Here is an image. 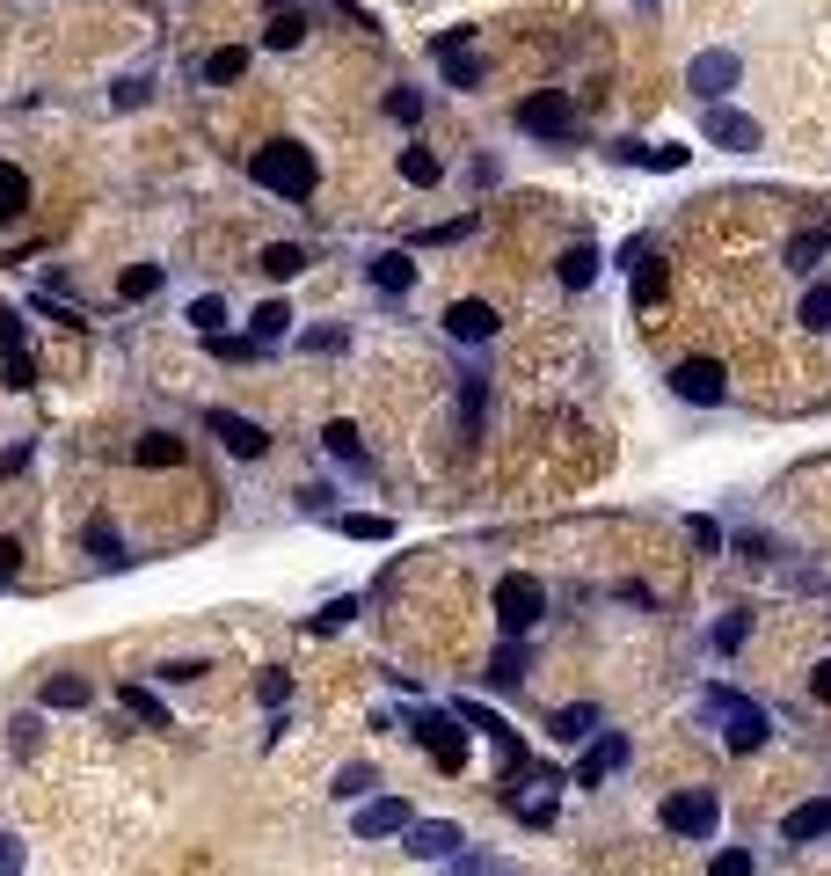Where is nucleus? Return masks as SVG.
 <instances>
[{
	"label": "nucleus",
	"mask_w": 831,
	"mask_h": 876,
	"mask_svg": "<svg viewBox=\"0 0 831 876\" xmlns=\"http://www.w3.org/2000/svg\"><path fill=\"white\" fill-rule=\"evenodd\" d=\"M700 716L715 723V737H722L729 753H759L766 731H773V723H766V709L751 694H737V686H708V694H700Z\"/></svg>",
	"instance_id": "obj_1"
},
{
	"label": "nucleus",
	"mask_w": 831,
	"mask_h": 876,
	"mask_svg": "<svg viewBox=\"0 0 831 876\" xmlns=\"http://www.w3.org/2000/svg\"><path fill=\"white\" fill-rule=\"evenodd\" d=\"M248 175H256L263 191H277L285 205H307V197H314V154H307L299 140L256 146V154H248Z\"/></svg>",
	"instance_id": "obj_2"
},
{
	"label": "nucleus",
	"mask_w": 831,
	"mask_h": 876,
	"mask_svg": "<svg viewBox=\"0 0 831 876\" xmlns=\"http://www.w3.org/2000/svg\"><path fill=\"white\" fill-rule=\"evenodd\" d=\"M547 613V584L525 578V570H511V578H496V629L503 635H525Z\"/></svg>",
	"instance_id": "obj_3"
},
{
	"label": "nucleus",
	"mask_w": 831,
	"mask_h": 876,
	"mask_svg": "<svg viewBox=\"0 0 831 876\" xmlns=\"http://www.w3.org/2000/svg\"><path fill=\"white\" fill-rule=\"evenodd\" d=\"M664 825H671L678 841H715L722 796H715V788H678V796H664Z\"/></svg>",
	"instance_id": "obj_4"
},
{
	"label": "nucleus",
	"mask_w": 831,
	"mask_h": 876,
	"mask_svg": "<svg viewBox=\"0 0 831 876\" xmlns=\"http://www.w3.org/2000/svg\"><path fill=\"white\" fill-rule=\"evenodd\" d=\"M409 731H416V745H423L438 767H460V760H468V731H460V716H452V709H416Z\"/></svg>",
	"instance_id": "obj_5"
},
{
	"label": "nucleus",
	"mask_w": 831,
	"mask_h": 876,
	"mask_svg": "<svg viewBox=\"0 0 831 876\" xmlns=\"http://www.w3.org/2000/svg\"><path fill=\"white\" fill-rule=\"evenodd\" d=\"M737 81H745V59L729 52V44H708V52H693V67H686V88L700 95V103H722Z\"/></svg>",
	"instance_id": "obj_6"
},
{
	"label": "nucleus",
	"mask_w": 831,
	"mask_h": 876,
	"mask_svg": "<svg viewBox=\"0 0 831 876\" xmlns=\"http://www.w3.org/2000/svg\"><path fill=\"white\" fill-rule=\"evenodd\" d=\"M431 52H438V73H445L452 88H482L489 81V67L474 59V30H468V22H460V30H438Z\"/></svg>",
	"instance_id": "obj_7"
},
{
	"label": "nucleus",
	"mask_w": 831,
	"mask_h": 876,
	"mask_svg": "<svg viewBox=\"0 0 831 876\" xmlns=\"http://www.w3.org/2000/svg\"><path fill=\"white\" fill-rule=\"evenodd\" d=\"M519 132H533V140H570V132H576V103L562 95V88L525 95V103H519Z\"/></svg>",
	"instance_id": "obj_8"
},
{
	"label": "nucleus",
	"mask_w": 831,
	"mask_h": 876,
	"mask_svg": "<svg viewBox=\"0 0 831 876\" xmlns=\"http://www.w3.org/2000/svg\"><path fill=\"white\" fill-rule=\"evenodd\" d=\"M671 395L693 409H715V403H729V373L715 358H686V366H671Z\"/></svg>",
	"instance_id": "obj_9"
},
{
	"label": "nucleus",
	"mask_w": 831,
	"mask_h": 876,
	"mask_svg": "<svg viewBox=\"0 0 831 876\" xmlns=\"http://www.w3.org/2000/svg\"><path fill=\"white\" fill-rule=\"evenodd\" d=\"M205 431L226 438V454H242V460H263V454H270V431H263L256 417H234V409H205Z\"/></svg>",
	"instance_id": "obj_10"
},
{
	"label": "nucleus",
	"mask_w": 831,
	"mask_h": 876,
	"mask_svg": "<svg viewBox=\"0 0 831 876\" xmlns=\"http://www.w3.org/2000/svg\"><path fill=\"white\" fill-rule=\"evenodd\" d=\"M401 841H409V855H416V862H452L460 847H468V833H460L452 818H416Z\"/></svg>",
	"instance_id": "obj_11"
},
{
	"label": "nucleus",
	"mask_w": 831,
	"mask_h": 876,
	"mask_svg": "<svg viewBox=\"0 0 831 876\" xmlns=\"http://www.w3.org/2000/svg\"><path fill=\"white\" fill-rule=\"evenodd\" d=\"M627 767V737L620 731H598L584 745V760H576V788H598V782H613V774Z\"/></svg>",
	"instance_id": "obj_12"
},
{
	"label": "nucleus",
	"mask_w": 831,
	"mask_h": 876,
	"mask_svg": "<svg viewBox=\"0 0 831 876\" xmlns=\"http://www.w3.org/2000/svg\"><path fill=\"white\" fill-rule=\"evenodd\" d=\"M700 132H708L715 146H729V154H751V146H759V118H745V110H729V103H708Z\"/></svg>",
	"instance_id": "obj_13"
},
{
	"label": "nucleus",
	"mask_w": 831,
	"mask_h": 876,
	"mask_svg": "<svg viewBox=\"0 0 831 876\" xmlns=\"http://www.w3.org/2000/svg\"><path fill=\"white\" fill-rule=\"evenodd\" d=\"M445 336H452V344H489V336H496V307H489V299H460V307H445Z\"/></svg>",
	"instance_id": "obj_14"
},
{
	"label": "nucleus",
	"mask_w": 831,
	"mask_h": 876,
	"mask_svg": "<svg viewBox=\"0 0 831 876\" xmlns=\"http://www.w3.org/2000/svg\"><path fill=\"white\" fill-rule=\"evenodd\" d=\"M0 358H8V387L37 380V358H30V344H22V315L16 307H0Z\"/></svg>",
	"instance_id": "obj_15"
},
{
	"label": "nucleus",
	"mask_w": 831,
	"mask_h": 876,
	"mask_svg": "<svg viewBox=\"0 0 831 876\" xmlns=\"http://www.w3.org/2000/svg\"><path fill=\"white\" fill-rule=\"evenodd\" d=\"M409 804H401V796H380V804H365L358 818H350V833H358V841H380V833H409Z\"/></svg>",
	"instance_id": "obj_16"
},
{
	"label": "nucleus",
	"mask_w": 831,
	"mask_h": 876,
	"mask_svg": "<svg viewBox=\"0 0 831 876\" xmlns=\"http://www.w3.org/2000/svg\"><path fill=\"white\" fill-rule=\"evenodd\" d=\"M547 731H554V745H591V737H598V709H591V701H570V709L547 716Z\"/></svg>",
	"instance_id": "obj_17"
},
{
	"label": "nucleus",
	"mask_w": 831,
	"mask_h": 876,
	"mask_svg": "<svg viewBox=\"0 0 831 876\" xmlns=\"http://www.w3.org/2000/svg\"><path fill=\"white\" fill-rule=\"evenodd\" d=\"M780 833H788V847H802V841H824V833H831V796H810V804H796Z\"/></svg>",
	"instance_id": "obj_18"
},
{
	"label": "nucleus",
	"mask_w": 831,
	"mask_h": 876,
	"mask_svg": "<svg viewBox=\"0 0 831 876\" xmlns=\"http://www.w3.org/2000/svg\"><path fill=\"white\" fill-rule=\"evenodd\" d=\"M285 336H293V307H285V299H263L256 315H248V344L270 350V344H285Z\"/></svg>",
	"instance_id": "obj_19"
},
{
	"label": "nucleus",
	"mask_w": 831,
	"mask_h": 876,
	"mask_svg": "<svg viewBox=\"0 0 831 876\" xmlns=\"http://www.w3.org/2000/svg\"><path fill=\"white\" fill-rule=\"evenodd\" d=\"M321 446H329L336 460H343V468H358V475H372V454H365V438H358V424H343L336 417L329 431H321Z\"/></svg>",
	"instance_id": "obj_20"
},
{
	"label": "nucleus",
	"mask_w": 831,
	"mask_h": 876,
	"mask_svg": "<svg viewBox=\"0 0 831 876\" xmlns=\"http://www.w3.org/2000/svg\"><path fill=\"white\" fill-rule=\"evenodd\" d=\"M460 431H468V438L489 431V380H482V373H468V380H460Z\"/></svg>",
	"instance_id": "obj_21"
},
{
	"label": "nucleus",
	"mask_w": 831,
	"mask_h": 876,
	"mask_svg": "<svg viewBox=\"0 0 831 876\" xmlns=\"http://www.w3.org/2000/svg\"><path fill=\"white\" fill-rule=\"evenodd\" d=\"M81 541H88V556L103 562V570H132V556H124V541H117V526H110V519H88Z\"/></svg>",
	"instance_id": "obj_22"
},
{
	"label": "nucleus",
	"mask_w": 831,
	"mask_h": 876,
	"mask_svg": "<svg viewBox=\"0 0 831 876\" xmlns=\"http://www.w3.org/2000/svg\"><path fill=\"white\" fill-rule=\"evenodd\" d=\"M132 460H138V468H183V438H175V431H146L132 446Z\"/></svg>",
	"instance_id": "obj_23"
},
{
	"label": "nucleus",
	"mask_w": 831,
	"mask_h": 876,
	"mask_svg": "<svg viewBox=\"0 0 831 876\" xmlns=\"http://www.w3.org/2000/svg\"><path fill=\"white\" fill-rule=\"evenodd\" d=\"M554 271H562V285H570V293H584V285L598 278V248H591V242H570Z\"/></svg>",
	"instance_id": "obj_24"
},
{
	"label": "nucleus",
	"mask_w": 831,
	"mask_h": 876,
	"mask_svg": "<svg viewBox=\"0 0 831 876\" xmlns=\"http://www.w3.org/2000/svg\"><path fill=\"white\" fill-rule=\"evenodd\" d=\"M372 285H387V293H409V285H416L409 248H380V256H372Z\"/></svg>",
	"instance_id": "obj_25"
},
{
	"label": "nucleus",
	"mask_w": 831,
	"mask_h": 876,
	"mask_svg": "<svg viewBox=\"0 0 831 876\" xmlns=\"http://www.w3.org/2000/svg\"><path fill=\"white\" fill-rule=\"evenodd\" d=\"M88 701H95V686H88L81 672H52V680H44V709H88Z\"/></svg>",
	"instance_id": "obj_26"
},
{
	"label": "nucleus",
	"mask_w": 831,
	"mask_h": 876,
	"mask_svg": "<svg viewBox=\"0 0 831 876\" xmlns=\"http://www.w3.org/2000/svg\"><path fill=\"white\" fill-rule=\"evenodd\" d=\"M256 271H263V278H277V285H285V278H299V271H307V248H299V242H270V248H263V263H256Z\"/></svg>",
	"instance_id": "obj_27"
},
{
	"label": "nucleus",
	"mask_w": 831,
	"mask_h": 876,
	"mask_svg": "<svg viewBox=\"0 0 831 876\" xmlns=\"http://www.w3.org/2000/svg\"><path fill=\"white\" fill-rule=\"evenodd\" d=\"M22 205H30V175H22L16 161H0V220H16Z\"/></svg>",
	"instance_id": "obj_28"
},
{
	"label": "nucleus",
	"mask_w": 831,
	"mask_h": 876,
	"mask_svg": "<svg viewBox=\"0 0 831 876\" xmlns=\"http://www.w3.org/2000/svg\"><path fill=\"white\" fill-rule=\"evenodd\" d=\"M242 73H248V52H242V44H226V52L205 59V81H212V88H234Z\"/></svg>",
	"instance_id": "obj_29"
},
{
	"label": "nucleus",
	"mask_w": 831,
	"mask_h": 876,
	"mask_svg": "<svg viewBox=\"0 0 831 876\" xmlns=\"http://www.w3.org/2000/svg\"><path fill=\"white\" fill-rule=\"evenodd\" d=\"M613 154L642 161V169H686V146H635V140H627V146H613Z\"/></svg>",
	"instance_id": "obj_30"
},
{
	"label": "nucleus",
	"mask_w": 831,
	"mask_h": 876,
	"mask_svg": "<svg viewBox=\"0 0 831 876\" xmlns=\"http://www.w3.org/2000/svg\"><path fill=\"white\" fill-rule=\"evenodd\" d=\"M343 533L350 541H394V519H387V511H350Z\"/></svg>",
	"instance_id": "obj_31"
},
{
	"label": "nucleus",
	"mask_w": 831,
	"mask_h": 876,
	"mask_svg": "<svg viewBox=\"0 0 831 876\" xmlns=\"http://www.w3.org/2000/svg\"><path fill=\"white\" fill-rule=\"evenodd\" d=\"M452 716H460V723H474V731H489V737H496V745H503V737H511V723H503L496 709H482V701H452Z\"/></svg>",
	"instance_id": "obj_32"
},
{
	"label": "nucleus",
	"mask_w": 831,
	"mask_h": 876,
	"mask_svg": "<svg viewBox=\"0 0 831 876\" xmlns=\"http://www.w3.org/2000/svg\"><path fill=\"white\" fill-rule=\"evenodd\" d=\"M117 293H124V299H154V293H161V263H132V271L117 278Z\"/></svg>",
	"instance_id": "obj_33"
},
{
	"label": "nucleus",
	"mask_w": 831,
	"mask_h": 876,
	"mask_svg": "<svg viewBox=\"0 0 831 876\" xmlns=\"http://www.w3.org/2000/svg\"><path fill=\"white\" fill-rule=\"evenodd\" d=\"M745 635H751V613H745V607H729L722 621H715V629H708V643H715V650H737V643H745Z\"/></svg>",
	"instance_id": "obj_34"
},
{
	"label": "nucleus",
	"mask_w": 831,
	"mask_h": 876,
	"mask_svg": "<svg viewBox=\"0 0 831 876\" xmlns=\"http://www.w3.org/2000/svg\"><path fill=\"white\" fill-rule=\"evenodd\" d=\"M802 329L831 336V285H810V293H802Z\"/></svg>",
	"instance_id": "obj_35"
},
{
	"label": "nucleus",
	"mask_w": 831,
	"mask_h": 876,
	"mask_svg": "<svg viewBox=\"0 0 831 876\" xmlns=\"http://www.w3.org/2000/svg\"><path fill=\"white\" fill-rule=\"evenodd\" d=\"M824 248H831V227H810V234H796V242H788V263H796V271H810Z\"/></svg>",
	"instance_id": "obj_36"
},
{
	"label": "nucleus",
	"mask_w": 831,
	"mask_h": 876,
	"mask_svg": "<svg viewBox=\"0 0 831 876\" xmlns=\"http://www.w3.org/2000/svg\"><path fill=\"white\" fill-rule=\"evenodd\" d=\"M401 175L431 191V183H438V175H445V169H438V154H431V146H409V154H401Z\"/></svg>",
	"instance_id": "obj_37"
},
{
	"label": "nucleus",
	"mask_w": 831,
	"mask_h": 876,
	"mask_svg": "<svg viewBox=\"0 0 831 876\" xmlns=\"http://www.w3.org/2000/svg\"><path fill=\"white\" fill-rule=\"evenodd\" d=\"M350 613H358V599H329L321 613H307V635H336V629L350 621Z\"/></svg>",
	"instance_id": "obj_38"
},
{
	"label": "nucleus",
	"mask_w": 831,
	"mask_h": 876,
	"mask_svg": "<svg viewBox=\"0 0 831 876\" xmlns=\"http://www.w3.org/2000/svg\"><path fill=\"white\" fill-rule=\"evenodd\" d=\"M372 782H380V774L365 767V760H350V767L336 774V788H329V796H343V804H358V796H365V788H372Z\"/></svg>",
	"instance_id": "obj_39"
},
{
	"label": "nucleus",
	"mask_w": 831,
	"mask_h": 876,
	"mask_svg": "<svg viewBox=\"0 0 831 876\" xmlns=\"http://www.w3.org/2000/svg\"><path fill=\"white\" fill-rule=\"evenodd\" d=\"M124 709H132V716H138V723H154V731H161V723H168V709H161V701H154V694H146V686H138V680H132V686H124Z\"/></svg>",
	"instance_id": "obj_40"
},
{
	"label": "nucleus",
	"mask_w": 831,
	"mask_h": 876,
	"mask_svg": "<svg viewBox=\"0 0 831 876\" xmlns=\"http://www.w3.org/2000/svg\"><path fill=\"white\" fill-rule=\"evenodd\" d=\"M8 745H16L22 760H30L37 745H44V716H16V723H8Z\"/></svg>",
	"instance_id": "obj_41"
},
{
	"label": "nucleus",
	"mask_w": 831,
	"mask_h": 876,
	"mask_svg": "<svg viewBox=\"0 0 831 876\" xmlns=\"http://www.w3.org/2000/svg\"><path fill=\"white\" fill-rule=\"evenodd\" d=\"M146 95H154V73H124L110 103H117V110H138V103H146Z\"/></svg>",
	"instance_id": "obj_42"
},
{
	"label": "nucleus",
	"mask_w": 831,
	"mask_h": 876,
	"mask_svg": "<svg viewBox=\"0 0 831 876\" xmlns=\"http://www.w3.org/2000/svg\"><path fill=\"white\" fill-rule=\"evenodd\" d=\"M299 37H307V22H299V16H277L270 30H263V44H270V52H293Z\"/></svg>",
	"instance_id": "obj_43"
},
{
	"label": "nucleus",
	"mask_w": 831,
	"mask_h": 876,
	"mask_svg": "<svg viewBox=\"0 0 831 876\" xmlns=\"http://www.w3.org/2000/svg\"><path fill=\"white\" fill-rule=\"evenodd\" d=\"M256 694H263V709H285V701H293V672H263V680H256Z\"/></svg>",
	"instance_id": "obj_44"
},
{
	"label": "nucleus",
	"mask_w": 831,
	"mask_h": 876,
	"mask_svg": "<svg viewBox=\"0 0 831 876\" xmlns=\"http://www.w3.org/2000/svg\"><path fill=\"white\" fill-rule=\"evenodd\" d=\"M191 322H197V336H219V329H226V307L205 293V299H191Z\"/></svg>",
	"instance_id": "obj_45"
},
{
	"label": "nucleus",
	"mask_w": 831,
	"mask_h": 876,
	"mask_svg": "<svg viewBox=\"0 0 831 876\" xmlns=\"http://www.w3.org/2000/svg\"><path fill=\"white\" fill-rule=\"evenodd\" d=\"M387 118H394V124H416V118H423V95H416V88H394V95H387Z\"/></svg>",
	"instance_id": "obj_46"
},
{
	"label": "nucleus",
	"mask_w": 831,
	"mask_h": 876,
	"mask_svg": "<svg viewBox=\"0 0 831 876\" xmlns=\"http://www.w3.org/2000/svg\"><path fill=\"white\" fill-rule=\"evenodd\" d=\"M511 811H519L525 825H554V796H511Z\"/></svg>",
	"instance_id": "obj_47"
},
{
	"label": "nucleus",
	"mask_w": 831,
	"mask_h": 876,
	"mask_svg": "<svg viewBox=\"0 0 831 876\" xmlns=\"http://www.w3.org/2000/svg\"><path fill=\"white\" fill-rule=\"evenodd\" d=\"M489 680H496V686H519V680H525V650L511 643V650L496 658V672H489Z\"/></svg>",
	"instance_id": "obj_48"
},
{
	"label": "nucleus",
	"mask_w": 831,
	"mask_h": 876,
	"mask_svg": "<svg viewBox=\"0 0 831 876\" xmlns=\"http://www.w3.org/2000/svg\"><path fill=\"white\" fill-rule=\"evenodd\" d=\"M474 234V212L468 220H445V227H423V248H438V242H468Z\"/></svg>",
	"instance_id": "obj_49"
},
{
	"label": "nucleus",
	"mask_w": 831,
	"mask_h": 876,
	"mask_svg": "<svg viewBox=\"0 0 831 876\" xmlns=\"http://www.w3.org/2000/svg\"><path fill=\"white\" fill-rule=\"evenodd\" d=\"M708 876H751V855L745 847H722V855L708 862Z\"/></svg>",
	"instance_id": "obj_50"
},
{
	"label": "nucleus",
	"mask_w": 831,
	"mask_h": 876,
	"mask_svg": "<svg viewBox=\"0 0 831 876\" xmlns=\"http://www.w3.org/2000/svg\"><path fill=\"white\" fill-rule=\"evenodd\" d=\"M212 350H219L226 366H248V358H256V344H248V336H212Z\"/></svg>",
	"instance_id": "obj_51"
},
{
	"label": "nucleus",
	"mask_w": 831,
	"mask_h": 876,
	"mask_svg": "<svg viewBox=\"0 0 831 876\" xmlns=\"http://www.w3.org/2000/svg\"><path fill=\"white\" fill-rule=\"evenodd\" d=\"M686 533H693V548H708V556L722 548V526H715V519H686Z\"/></svg>",
	"instance_id": "obj_52"
},
{
	"label": "nucleus",
	"mask_w": 831,
	"mask_h": 876,
	"mask_svg": "<svg viewBox=\"0 0 831 876\" xmlns=\"http://www.w3.org/2000/svg\"><path fill=\"white\" fill-rule=\"evenodd\" d=\"M0 876H22V841L16 833H0Z\"/></svg>",
	"instance_id": "obj_53"
},
{
	"label": "nucleus",
	"mask_w": 831,
	"mask_h": 876,
	"mask_svg": "<svg viewBox=\"0 0 831 876\" xmlns=\"http://www.w3.org/2000/svg\"><path fill=\"white\" fill-rule=\"evenodd\" d=\"M161 680L183 686V680H205V665H191V658H175V665H161Z\"/></svg>",
	"instance_id": "obj_54"
},
{
	"label": "nucleus",
	"mask_w": 831,
	"mask_h": 876,
	"mask_svg": "<svg viewBox=\"0 0 831 876\" xmlns=\"http://www.w3.org/2000/svg\"><path fill=\"white\" fill-rule=\"evenodd\" d=\"M664 293V271H642V278H635V299H642V307H649V299H657Z\"/></svg>",
	"instance_id": "obj_55"
},
{
	"label": "nucleus",
	"mask_w": 831,
	"mask_h": 876,
	"mask_svg": "<svg viewBox=\"0 0 831 876\" xmlns=\"http://www.w3.org/2000/svg\"><path fill=\"white\" fill-rule=\"evenodd\" d=\"M16 562H22V541H8V533H0V578H16Z\"/></svg>",
	"instance_id": "obj_56"
},
{
	"label": "nucleus",
	"mask_w": 831,
	"mask_h": 876,
	"mask_svg": "<svg viewBox=\"0 0 831 876\" xmlns=\"http://www.w3.org/2000/svg\"><path fill=\"white\" fill-rule=\"evenodd\" d=\"M810 694H817V701H831V658H824V665H817V680H810Z\"/></svg>",
	"instance_id": "obj_57"
}]
</instances>
